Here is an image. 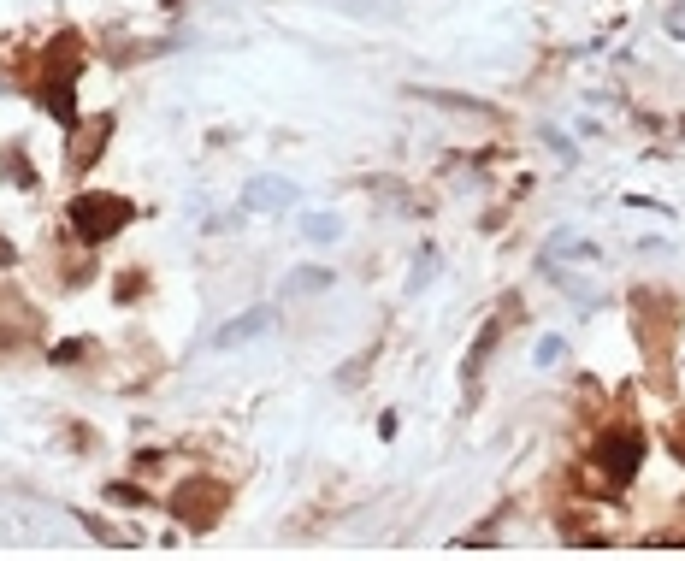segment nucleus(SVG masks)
<instances>
[{"label": "nucleus", "mask_w": 685, "mask_h": 561, "mask_svg": "<svg viewBox=\"0 0 685 561\" xmlns=\"http://www.w3.org/2000/svg\"><path fill=\"white\" fill-rule=\"evenodd\" d=\"M550 361H561V337H544V343H538V367H550Z\"/></svg>", "instance_id": "39448f33"}, {"label": "nucleus", "mask_w": 685, "mask_h": 561, "mask_svg": "<svg viewBox=\"0 0 685 561\" xmlns=\"http://www.w3.org/2000/svg\"><path fill=\"white\" fill-rule=\"evenodd\" d=\"M0 260H6V249H0Z\"/></svg>", "instance_id": "423d86ee"}, {"label": "nucleus", "mask_w": 685, "mask_h": 561, "mask_svg": "<svg viewBox=\"0 0 685 561\" xmlns=\"http://www.w3.org/2000/svg\"><path fill=\"white\" fill-rule=\"evenodd\" d=\"M603 461H609V473H615V479H626V473L638 467V437H632V432L603 437Z\"/></svg>", "instance_id": "7ed1b4c3"}, {"label": "nucleus", "mask_w": 685, "mask_h": 561, "mask_svg": "<svg viewBox=\"0 0 685 561\" xmlns=\"http://www.w3.org/2000/svg\"><path fill=\"white\" fill-rule=\"evenodd\" d=\"M125 219H130L125 201H101V195H83V201L71 207V225H77L89 243H101V237H107V231H119Z\"/></svg>", "instance_id": "f257e3e1"}, {"label": "nucleus", "mask_w": 685, "mask_h": 561, "mask_svg": "<svg viewBox=\"0 0 685 561\" xmlns=\"http://www.w3.org/2000/svg\"><path fill=\"white\" fill-rule=\"evenodd\" d=\"M290 195H296L290 178H249V207H266V213H272V207H284Z\"/></svg>", "instance_id": "20e7f679"}, {"label": "nucleus", "mask_w": 685, "mask_h": 561, "mask_svg": "<svg viewBox=\"0 0 685 561\" xmlns=\"http://www.w3.org/2000/svg\"><path fill=\"white\" fill-rule=\"evenodd\" d=\"M272 325H278V313H272V308H254V313H243V319H231V325H219L213 349H237V343H249V337L272 331Z\"/></svg>", "instance_id": "f03ea898"}]
</instances>
